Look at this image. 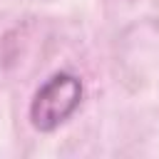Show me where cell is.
Listing matches in <instances>:
<instances>
[{
  "label": "cell",
  "instance_id": "obj_1",
  "mask_svg": "<svg viewBox=\"0 0 159 159\" xmlns=\"http://www.w3.org/2000/svg\"><path fill=\"white\" fill-rule=\"evenodd\" d=\"M82 99V82L70 72L52 75L35 94L30 107L32 127L40 132L57 129L77 107Z\"/></svg>",
  "mask_w": 159,
  "mask_h": 159
}]
</instances>
